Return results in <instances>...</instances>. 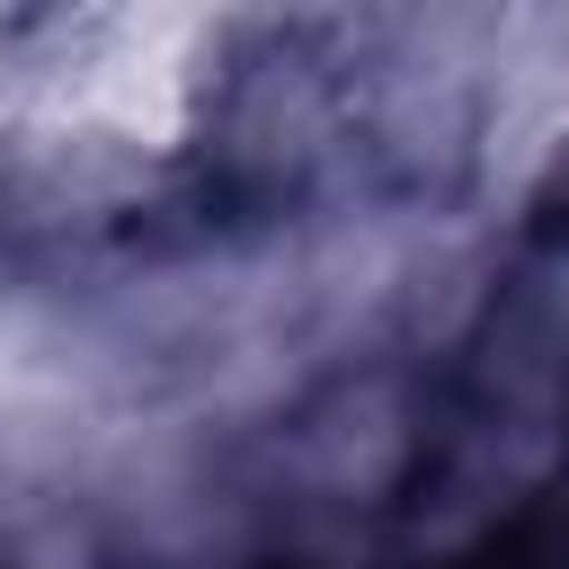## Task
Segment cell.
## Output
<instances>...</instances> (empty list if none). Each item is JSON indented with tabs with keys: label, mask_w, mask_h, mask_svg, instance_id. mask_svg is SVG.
<instances>
[{
	"label": "cell",
	"mask_w": 569,
	"mask_h": 569,
	"mask_svg": "<svg viewBox=\"0 0 569 569\" xmlns=\"http://www.w3.org/2000/svg\"><path fill=\"white\" fill-rule=\"evenodd\" d=\"M453 569H569V542L507 533V542H489V551H471V560H453Z\"/></svg>",
	"instance_id": "obj_1"
}]
</instances>
